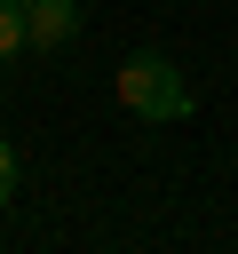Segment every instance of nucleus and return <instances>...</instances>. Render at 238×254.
<instances>
[{"label": "nucleus", "mask_w": 238, "mask_h": 254, "mask_svg": "<svg viewBox=\"0 0 238 254\" xmlns=\"http://www.w3.org/2000/svg\"><path fill=\"white\" fill-rule=\"evenodd\" d=\"M111 95H119L135 119H151V127H167V119H190V87H182V71H175L159 48H135V56L111 71Z\"/></svg>", "instance_id": "f257e3e1"}, {"label": "nucleus", "mask_w": 238, "mask_h": 254, "mask_svg": "<svg viewBox=\"0 0 238 254\" xmlns=\"http://www.w3.org/2000/svg\"><path fill=\"white\" fill-rule=\"evenodd\" d=\"M24 24H32V48H71L79 40V0H24Z\"/></svg>", "instance_id": "f03ea898"}, {"label": "nucleus", "mask_w": 238, "mask_h": 254, "mask_svg": "<svg viewBox=\"0 0 238 254\" xmlns=\"http://www.w3.org/2000/svg\"><path fill=\"white\" fill-rule=\"evenodd\" d=\"M32 56V24H24V0H0V64Z\"/></svg>", "instance_id": "7ed1b4c3"}, {"label": "nucleus", "mask_w": 238, "mask_h": 254, "mask_svg": "<svg viewBox=\"0 0 238 254\" xmlns=\"http://www.w3.org/2000/svg\"><path fill=\"white\" fill-rule=\"evenodd\" d=\"M0 206H16V143L0 135Z\"/></svg>", "instance_id": "20e7f679"}]
</instances>
